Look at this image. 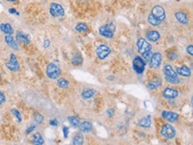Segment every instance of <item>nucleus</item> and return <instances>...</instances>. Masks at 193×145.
Listing matches in <instances>:
<instances>
[{
    "instance_id": "obj_26",
    "label": "nucleus",
    "mask_w": 193,
    "mask_h": 145,
    "mask_svg": "<svg viewBox=\"0 0 193 145\" xmlns=\"http://www.w3.org/2000/svg\"><path fill=\"white\" fill-rule=\"evenodd\" d=\"M84 144V138L81 135H77L72 141V144L73 145H83Z\"/></svg>"
},
{
    "instance_id": "obj_19",
    "label": "nucleus",
    "mask_w": 193,
    "mask_h": 145,
    "mask_svg": "<svg viewBox=\"0 0 193 145\" xmlns=\"http://www.w3.org/2000/svg\"><path fill=\"white\" fill-rule=\"evenodd\" d=\"M0 30L2 32L5 33L6 35H12L13 33L12 27L9 23H6V22H4V23L0 24Z\"/></svg>"
},
{
    "instance_id": "obj_14",
    "label": "nucleus",
    "mask_w": 193,
    "mask_h": 145,
    "mask_svg": "<svg viewBox=\"0 0 193 145\" xmlns=\"http://www.w3.org/2000/svg\"><path fill=\"white\" fill-rule=\"evenodd\" d=\"M4 41L8 45V46H10L11 48H12L14 50H18L19 49L18 44H17V42L15 41V39L13 38V37L12 35H6L4 37Z\"/></svg>"
},
{
    "instance_id": "obj_2",
    "label": "nucleus",
    "mask_w": 193,
    "mask_h": 145,
    "mask_svg": "<svg viewBox=\"0 0 193 145\" xmlns=\"http://www.w3.org/2000/svg\"><path fill=\"white\" fill-rule=\"evenodd\" d=\"M114 31H115V26L112 23L102 26L99 29L100 35L106 38H112L114 36Z\"/></svg>"
},
{
    "instance_id": "obj_30",
    "label": "nucleus",
    "mask_w": 193,
    "mask_h": 145,
    "mask_svg": "<svg viewBox=\"0 0 193 145\" xmlns=\"http://www.w3.org/2000/svg\"><path fill=\"white\" fill-rule=\"evenodd\" d=\"M57 86L60 88H66L69 86V81L65 78H60L57 82Z\"/></svg>"
},
{
    "instance_id": "obj_37",
    "label": "nucleus",
    "mask_w": 193,
    "mask_h": 145,
    "mask_svg": "<svg viewBox=\"0 0 193 145\" xmlns=\"http://www.w3.org/2000/svg\"><path fill=\"white\" fill-rule=\"evenodd\" d=\"M4 102H5V96H4V94L0 91V105H2L3 103H4Z\"/></svg>"
},
{
    "instance_id": "obj_18",
    "label": "nucleus",
    "mask_w": 193,
    "mask_h": 145,
    "mask_svg": "<svg viewBox=\"0 0 193 145\" xmlns=\"http://www.w3.org/2000/svg\"><path fill=\"white\" fill-rule=\"evenodd\" d=\"M93 129V126L92 123L89 121H84L79 125V130L82 133H88Z\"/></svg>"
},
{
    "instance_id": "obj_23",
    "label": "nucleus",
    "mask_w": 193,
    "mask_h": 145,
    "mask_svg": "<svg viewBox=\"0 0 193 145\" xmlns=\"http://www.w3.org/2000/svg\"><path fill=\"white\" fill-rule=\"evenodd\" d=\"M162 82H161V79H154V80H151L148 83V87L151 88V89H156L158 87H159L161 86Z\"/></svg>"
},
{
    "instance_id": "obj_39",
    "label": "nucleus",
    "mask_w": 193,
    "mask_h": 145,
    "mask_svg": "<svg viewBox=\"0 0 193 145\" xmlns=\"http://www.w3.org/2000/svg\"><path fill=\"white\" fill-rule=\"evenodd\" d=\"M187 52H188V53H190L191 55H193V45H190L187 47Z\"/></svg>"
},
{
    "instance_id": "obj_41",
    "label": "nucleus",
    "mask_w": 193,
    "mask_h": 145,
    "mask_svg": "<svg viewBox=\"0 0 193 145\" xmlns=\"http://www.w3.org/2000/svg\"><path fill=\"white\" fill-rule=\"evenodd\" d=\"M35 128H36V127H35L34 125H33V126H30V127H29L27 129V132H26V133H27V135L30 134V133H31V132H32V131H33Z\"/></svg>"
},
{
    "instance_id": "obj_29",
    "label": "nucleus",
    "mask_w": 193,
    "mask_h": 145,
    "mask_svg": "<svg viewBox=\"0 0 193 145\" xmlns=\"http://www.w3.org/2000/svg\"><path fill=\"white\" fill-rule=\"evenodd\" d=\"M71 62H72L73 65H75V66H78V65L82 64V62H83V58H82L80 55H76L75 57L72 58Z\"/></svg>"
},
{
    "instance_id": "obj_33",
    "label": "nucleus",
    "mask_w": 193,
    "mask_h": 145,
    "mask_svg": "<svg viewBox=\"0 0 193 145\" xmlns=\"http://www.w3.org/2000/svg\"><path fill=\"white\" fill-rule=\"evenodd\" d=\"M166 80L173 85H176L180 82V79L178 78V77L176 78H171V77H166Z\"/></svg>"
},
{
    "instance_id": "obj_31",
    "label": "nucleus",
    "mask_w": 193,
    "mask_h": 145,
    "mask_svg": "<svg viewBox=\"0 0 193 145\" xmlns=\"http://www.w3.org/2000/svg\"><path fill=\"white\" fill-rule=\"evenodd\" d=\"M34 120H35V122L37 123V124H42V123L44 122L45 119H44V117H43L40 113L36 112V113L34 114Z\"/></svg>"
},
{
    "instance_id": "obj_35",
    "label": "nucleus",
    "mask_w": 193,
    "mask_h": 145,
    "mask_svg": "<svg viewBox=\"0 0 193 145\" xmlns=\"http://www.w3.org/2000/svg\"><path fill=\"white\" fill-rule=\"evenodd\" d=\"M49 124H50V126H53V127H56V126H58V120H57L56 119H51V120L49 121Z\"/></svg>"
},
{
    "instance_id": "obj_20",
    "label": "nucleus",
    "mask_w": 193,
    "mask_h": 145,
    "mask_svg": "<svg viewBox=\"0 0 193 145\" xmlns=\"http://www.w3.org/2000/svg\"><path fill=\"white\" fill-rule=\"evenodd\" d=\"M175 18L182 24H186V23H188V21H189L188 20V16L184 12H176L175 13Z\"/></svg>"
},
{
    "instance_id": "obj_5",
    "label": "nucleus",
    "mask_w": 193,
    "mask_h": 145,
    "mask_svg": "<svg viewBox=\"0 0 193 145\" xmlns=\"http://www.w3.org/2000/svg\"><path fill=\"white\" fill-rule=\"evenodd\" d=\"M145 66H146V63H145L144 60L143 58H141L140 56H136L134 59V61H133V68L136 71V73L142 74L145 70Z\"/></svg>"
},
{
    "instance_id": "obj_12",
    "label": "nucleus",
    "mask_w": 193,
    "mask_h": 145,
    "mask_svg": "<svg viewBox=\"0 0 193 145\" xmlns=\"http://www.w3.org/2000/svg\"><path fill=\"white\" fill-rule=\"evenodd\" d=\"M163 95L167 99H175L178 96V91L173 88H166L163 92Z\"/></svg>"
},
{
    "instance_id": "obj_11",
    "label": "nucleus",
    "mask_w": 193,
    "mask_h": 145,
    "mask_svg": "<svg viewBox=\"0 0 193 145\" xmlns=\"http://www.w3.org/2000/svg\"><path fill=\"white\" fill-rule=\"evenodd\" d=\"M162 118L167 121L170 122H176L179 119V116L177 113L172 112V111H163L162 112Z\"/></svg>"
},
{
    "instance_id": "obj_21",
    "label": "nucleus",
    "mask_w": 193,
    "mask_h": 145,
    "mask_svg": "<svg viewBox=\"0 0 193 145\" xmlns=\"http://www.w3.org/2000/svg\"><path fill=\"white\" fill-rule=\"evenodd\" d=\"M176 73L179 75H182L183 77H190L191 76V70L187 66H181L177 69Z\"/></svg>"
},
{
    "instance_id": "obj_28",
    "label": "nucleus",
    "mask_w": 193,
    "mask_h": 145,
    "mask_svg": "<svg viewBox=\"0 0 193 145\" xmlns=\"http://www.w3.org/2000/svg\"><path fill=\"white\" fill-rule=\"evenodd\" d=\"M148 21L151 25H153V26H159L161 21L159 20H158L157 18H155L152 14H150L149 18H148Z\"/></svg>"
},
{
    "instance_id": "obj_7",
    "label": "nucleus",
    "mask_w": 193,
    "mask_h": 145,
    "mask_svg": "<svg viewBox=\"0 0 193 145\" xmlns=\"http://www.w3.org/2000/svg\"><path fill=\"white\" fill-rule=\"evenodd\" d=\"M110 48L106 45H101L96 48V54L101 60H104L110 53Z\"/></svg>"
},
{
    "instance_id": "obj_13",
    "label": "nucleus",
    "mask_w": 193,
    "mask_h": 145,
    "mask_svg": "<svg viewBox=\"0 0 193 145\" xmlns=\"http://www.w3.org/2000/svg\"><path fill=\"white\" fill-rule=\"evenodd\" d=\"M160 37H161L160 34L156 30H149L146 33V38L151 42H156L159 39H160Z\"/></svg>"
},
{
    "instance_id": "obj_22",
    "label": "nucleus",
    "mask_w": 193,
    "mask_h": 145,
    "mask_svg": "<svg viewBox=\"0 0 193 145\" xmlns=\"http://www.w3.org/2000/svg\"><path fill=\"white\" fill-rule=\"evenodd\" d=\"M138 124L143 127H150L151 125V117L149 115L145 118H143L139 120Z\"/></svg>"
},
{
    "instance_id": "obj_27",
    "label": "nucleus",
    "mask_w": 193,
    "mask_h": 145,
    "mask_svg": "<svg viewBox=\"0 0 193 145\" xmlns=\"http://www.w3.org/2000/svg\"><path fill=\"white\" fill-rule=\"evenodd\" d=\"M76 29L79 32H86L88 31V26L86 24V23H83V22H79L77 24L76 26Z\"/></svg>"
},
{
    "instance_id": "obj_32",
    "label": "nucleus",
    "mask_w": 193,
    "mask_h": 145,
    "mask_svg": "<svg viewBox=\"0 0 193 145\" xmlns=\"http://www.w3.org/2000/svg\"><path fill=\"white\" fill-rule=\"evenodd\" d=\"M11 112L15 116V118L17 119L18 122H21V120H22V119H21V115H20V111H19L17 109H15V108L12 109V110H11Z\"/></svg>"
},
{
    "instance_id": "obj_4",
    "label": "nucleus",
    "mask_w": 193,
    "mask_h": 145,
    "mask_svg": "<svg viewBox=\"0 0 193 145\" xmlns=\"http://www.w3.org/2000/svg\"><path fill=\"white\" fill-rule=\"evenodd\" d=\"M160 133H161V135L164 137H166L167 139H173L175 136V135H176L175 127L173 126L169 125V124H165L161 127Z\"/></svg>"
},
{
    "instance_id": "obj_24",
    "label": "nucleus",
    "mask_w": 193,
    "mask_h": 145,
    "mask_svg": "<svg viewBox=\"0 0 193 145\" xmlns=\"http://www.w3.org/2000/svg\"><path fill=\"white\" fill-rule=\"evenodd\" d=\"M68 121L69 122V124L73 127H77L80 125V120L77 117L75 116H71L68 118Z\"/></svg>"
},
{
    "instance_id": "obj_8",
    "label": "nucleus",
    "mask_w": 193,
    "mask_h": 145,
    "mask_svg": "<svg viewBox=\"0 0 193 145\" xmlns=\"http://www.w3.org/2000/svg\"><path fill=\"white\" fill-rule=\"evenodd\" d=\"M137 48H138V51L141 54L146 53V52H149L151 50V45H150L149 42H147L145 39L143 38H140L138 39L137 41Z\"/></svg>"
},
{
    "instance_id": "obj_16",
    "label": "nucleus",
    "mask_w": 193,
    "mask_h": 145,
    "mask_svg": "<svg viewBox=\"0 0 193 145\" xmlns=\"http://www.w3.org/2000/svg\"><path fill=\"white\" fill-rule=\"evenodd\" d=\"M45 143L44 138L40 133H35L32 136V144L33 145H43Z\"/></svg>"
},
{
    "instance_id": "obj_1",
    "label": "nucleus",
    "mask_w": 193,
    "mask_h": 145,
    "mask_svg": "<svg viewBox=\"0 0 193 145\" xmlns=\"http://www.w3.org/2000/svg\"><path fill=\"white\" fill-rule=\"evenodd\" d=\"M46 75L51 79H57L61 76V70L56 64L49 63L46 67Z\"/></svg>"
},
{
    "instance_id": "obj_15",
    "label": "nucleus",
    "mask_w": 193,
    "mask_h": 145,
    "mask_svg": "<svg viewBox=\"0 0 193 145\" xmlns=\"http://www.w3.org/2000/svg\"><path fill=\"white\" fill-rule=\"evenodd\" d=\"M16 37H17V39H18L19 41L22 42V43L25 44V45H29V42H30V39H29V36L26 35L25 33L21 32V31H17V33H16Z\"/></svg>"
},
{
    "instance_id": "obj_43",
    "label": "nucleus",
    "mask_w": 193,
    "mask_h": 145,
    "mask_svg": "<svg viewBox=\"0 0 193 145\" xmlns=\"http://www.w3.org/2000/svg\"><path fill=\"white\" fill-rule=\"evenodd\" d=\"M9 12H10V13H16V14H18V15L20 14V13L16 11L15 8H10V9H9Z\"/></svg>"
},
{
    "instance_id": "obj_10",
    "label": "nucleus",
    "mask_w": 193,
    "mask_h": 145,
    "mask_svg": "<svg viewBox=\"0 0 193 145\" xmlns=\"http://www.w3.org/2000/svg\"><path fill=\"white\" fill-rule=\"evenodd\" d=\"M150 67L151 68H158L160 66L162 62V55L159 53H152L151 59H150Z\"/></svg>"
},
{
    "instance_id": "obj_3",
    "label": "nucleus",
    "mask_w": 193,
    "mask_h": 145,
    "mask_svg": "<svg viewBox=\"0 0 193 145\" xmlns=\"http://www.w3.org/2000/svg\"><path fill=\"white\" fill-rule=\"evenodd\" d=\"M49 12L53 17L58 18V17H62L65 13L64 8L62 5L57 3H52L49 7Z\"/></svg>"
},
{
    "instance_id": "obj_34",
    "label": "nucleus",
    "mask_w": 193,
    "mask_h": 145,
    "mask_svg": "<svg viewBox=\"0 0 193 145\" xmlns=\"http://www.w3.org/2000/svg\"><path fill=\"white\" fill-rule=\"evenodd\" d=\"M142 55H143V57L146 61H150V59H151V55H152V53H151V51H149V52H146V53H143Z\"/></svg>"
},
{
    "instance_id": "obj_36",
    "label": "nucleus",
    "mask_w": 193,
    "mask_h": 145,
    "mask_svg": "<svg viewBox=\"0 0 193 145\" xmlns=\"http://www.w3.org/2000/svg\"><path fill=\"white\" fill-rule=\"evenodd\" d=\"M62 131H63L64 138H67V137H68V135H69V128H68L67 127H62Z\"/></svg>"
},
{
    "instance_id": "obj_40",
    "label": "nucleus",
    "mask_w": 193,
    "mask_h": 145,
    "mask_svg": "<svg viewBox=\"0 0 193 145\" xmlns=\"http://www.w3.org/2000/svg\"><path fill=\"white\" fill-rule=\"evenodd\" d=\"M113 115H114V110H113V109L108 110V111H107V116L110 118V117H113Z\"/></svg>"
},
{
    "instance_id": "obj_17",
    "label": "nucleus",
    "mask_w": 193,
    "mask_h": 145,
    "mask_svg": "<svg viewBox=\"0 0 193 145\" xmlns=\"http://www.w3.org/2000/svg\"><path fill=\"white\" fill-rule=\"evenodd\" d=\"M163 71L166 75V77H171V78H176L177 77V73L174 70V69L172 68V66L167 64L164 69H163Z\"/></svg>"
},
{
    "instance_id": "obj_6",
    "label": "nucleus",
    "mask_w": 193,
    "mask_h": 145,
    "mask_svg": "<svg viewBox=\"0 0 193 145\" xmlns=\"http://www.w3.org/2000/svg\"><path fill=\"white\" fill-rule=\"evenodd\" d=\"M5 66L7 67V69H9L11 71H18L20 70V64L18 62V60H17V57L15 54L13 53H11L10 54V58H9V61L6 62Z\"/></svg>"
},
{
    "instance_id": "obj_38",
    "label": "nucleus",
    "mask_w": 193,
    "mask_h": 145,
    "mask_svg": "<svg viewBox=\"0 0 193 145\" xmlns=\"http://www.w3.org/2000/svg\"><path fill=\"white\" fill-rule=\"evenodd\" d=\"M168 57L170 58V60H175L176 57H177V55H176V53L175 52H172V53H170L168 54Z\"/></svg>"
},
{
    "instance_id": "obj_9",
    "label": "nucleus",
    "mask_w": 193,
    "mask_h": 145,
    "mask_svg": "<svg viewBox=\"0 0 193 145\" xmlns=\"http://www.w3.org/2000/svg\"><path fill=\"white\" fill-rule=\"evenodd\" d=\"M151 14L157 18L158 20H159L160 21L165 20L166 19V12H165V10L162 6L160 5H156L152 8V11H151Z\"/></svg>"
},
{
    "instance_id": "obj_44",
    "label": "nucleus",
    "mask_w": 193,
    "mask_h": 145,
    "mask_svg": "<svg viewBox=\"0 0 193 145\" xmlns=\"http://www.w3.org/2000/svg\"><path fill=\"white\" fill-rule=\"evenodd\" d=\"M6 1H8V2H12V3H14V2H16V1H18V0H6Z\"/></svg>"
},
{
    "instance_id": "obj_25",
    "label": "nucleus",
    "mask_w": 193,
    "mask_h": 145,
    "mask_svg": "<svg viewBox=\"0 0 193 145\" xmlns=\"http://www.w3.org/2000/svg\"><path fill=\"white\" fill-rule=\"evenodd\" d=\"M95 94H96V91H95V90L87 89V90H85L81 94H82V97H83V98H85V99H90V98H92L93 96H94Z\"/></svg>"
},
{
    "instance_id": "obj_42",
    "label": "nucleus",
    "mask_w": 193,
    "mask_h": 145,
    "mask_svg": "<svg viewBox=\"0 0 193 145\" xmlns=\"http://www.w3.org/2000/svg\"><path fill=\"white\" fill-rule=\"evenodd\" d=\"M49 45H50V41L48 39H45L43 43V46L46 48V47H49Z\"/></svg>"
}]
</instances>
